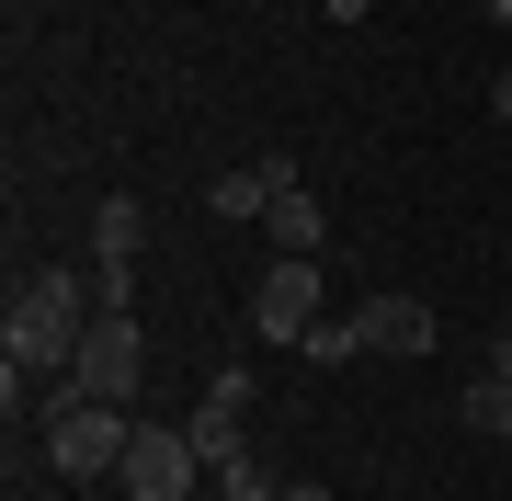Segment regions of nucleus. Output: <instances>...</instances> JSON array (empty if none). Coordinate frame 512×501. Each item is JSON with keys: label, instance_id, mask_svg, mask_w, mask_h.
Wrapping results in <instances>:
<instances>
[{"label": "nucleus", "instance_id": "obj_1", "mask_svg": "<svg viewBox=\"0 0 512 501\" xmlns=\"http://www.w3.org/2000/svg\"><path fill=\"white\" fill-rule=\"evenodd\" d=\"M92 319H103V285L92 274H69V262H35V274L12 285V319H0V353H12L23 376H69L80 365V342H92Z\"/></svg>", "mask_w": 512, "mask_h": 501}, {"label": "nucleus", "instance_id": "obj_2", "mask_svg": "<svg viewBox=\"0 0 512 501\" xmlns=\"http://www.w3.org/2000/svg\"><path fill=\"white\" fill-rule=\"evenodd\" d=\"M35 433H46V456H57V479H114L137 445V422L114 399H69V388H46L35 399Z\"/></svg>", "mask_w": 512, "mask_h": 501}, {"label": "nucleus", "instance_id": "obj_3", "mask_svg": "<svg viewBox=\"0 0 512 501\" xmlns=\"http://www.w3.org/2000/svg\"><path fill=\"white\" fill-rule=\"evenodd\" d=\"M46 388L137 410V388H148V342H137V319H92V342H80V365H69V376H46Z\"/></svg>", "mask_w": 512, "mask_h": 501}, {"label": "nucleus", "instance_id": "obj_4", "mask_svg": "<svg viewBox=\"0 0 512 501\" xmlns=\"http://www.w3.org/2000/svg\"><path fill=\"white\" fill-rule=\"evenodd\" d=\"M319 319H330V297H319V262L274 251V274L251 285V342H308Z\"/></svg>", "mask_w": 512, "mask_h": 501}, {"label": "nucleus", "instance_id": "obj_5", "mask_svg": "<svg viewBox=\"0 0 512 501\" xmlns=\"http://www.w3.org/2000/svg\"><path fill=\"white\" fill-rule=\"evenodd\" d=\"M194 467H205L194 433L137 422V445H126V467H114V490H126V501H183V490H194Z\"/></svg>", "mask_w": 512, "mask_h": 501}, {"label": "nucleus", "instance_id": "obj_6", "mask_svg": "<svg viewBox=\"0 0 512 501\" xmlns=\"http://www.w3.org/2000/svg\"><path fill=\"white\" fill-rule=\"evenodd\" d=\"M251 399H262V376H251V353H228V365L217 376H205V410H194V445H205V467H228L239 445H251V433H239V422H251Z\"/></svg>", "mask_w": 512, "mask_h": 501}, {"label": "nucleus", "instance_id": "obj_7", "mask_svg": "<svg viewBox=\"0 0 512 501\" xmlns=\"http://www.w3.org/2000/svg\"><path fill=\"white\" fill-rule=\"evenodd\" d=\"M353 331H365V353H433V297H410V285H376V297L353 308Z\"/></svg>", "mask_w": 512, "mask_h": 501}, {"label": "nucleus", "instance_id": "obj_8", "mask_svg": "<svg viewBox=\"0 0 512 501\" xmlns=\"http://www.w3.org/2000/svg\"><path fill=\"white\" fill-rule=\"evenodd\" d=\"M285 183H296V160H239V171H217V194H205V205H217L228 228H251V217H274Z\"/></svg>", "mask_w": 512, "mask_h": 501}, {"label": "nucleus", "instance_id": "obj_9", "mask_svg": "<svg viewBox=\"0 0 512 501\" xmlns=\"http://www.w3.org/2000/svg\"><path fill=\"white\" fill-rule=\"evenodd\" d=\"M262 228H274V251H296V262H319V240H330V217H319V194H308V183H285Z\"/></svg>", "mask_w": 512, "mask_h": 501}, {"label": "nucleus", "instance_id": "obj_10", "mask_svg": "<svg viewBox=\"0 0 512 501\" xmlns=\"http://www.w3.org/2000/svg\"><path fill=\"white\" fill-rule=\"evenodd\" d=\"M456 422H467V433H501V445H512V376H501V365H478V388L456 399Z\"/></svg>", "mask_w": 512, "mask_h": 501}, {"label": "nucleus", "instance_id": "obj_11", "mask_svg": "<svg viewBox=\"0 0 512 501\" xmlns=\"http://www.w3.org/2000/svg\"><path fill=\"white\" fill-rule=\"evenodd\" d=\"M137 228H148L137 194H103V205H92V262H137Z\"/></svg>", "mask_w": 512, "mask_h": 501}, {"label": "nucleus", "instance_id": "obj_12", "mask_svg": "<svg viewBox=\"0 0 512 501\" xmlns=\"http://www.w3.org/2000/svg\"><path fill=\"white\" fill-rule=\"evenodd\" d=\"M274 490H285V479H274V467H262L251 445H239V456L217 467V501H274Z\"/></svg>", "mask_w": 512, "mask_h": 501}, {"label": "nucleus", "instance_id": "obj_13", "mask_svg": "<svg viewBox=\"0 0 512 501\" xmlns=\"http://www.w3.org/2000/svg\"><path fill=\"white\" fill-rule=\"evenodd\" d=\"M353 353H365V331H353V319H319V331L296 342V365H353Z\"/></svg>", "mask_w": 512, "mask_h": 501}, {"label": "nucleus", "instance_id": "obj_14", "mask_svg": "<svg viewBox=\"0 0 512 501\" xmlns=\"http://www.w3.org/2000/svg\"><path fill=\"white\" fill-rule=\"evenodd\" d=\"M490 126H512V69H501V80H490Z\"/></svg>", "mask_w": 512, "mask_h": 501}, {"label": "nucleus", "instance_id": "obj_15", "mask_svg": "<svg viewBox=\"0 0 512 501\" xmlns=\"http://www.w3.org/2000/svg\"><path fill=\"white\" fill-rule=\"evenodd\" d=\"M274 501H342V490H319V479H285V490H274Z\"/></svg>", "mask_w": 512, "mask_h": 501}, {"label": "nucleus", "instance_id": "obj_16", "mask_svg": "<svg viewBox=\"0 0 512 501\" xmlns=\"http://www.w3.org/2000/svg\"><path fill=\"white\" fill-rule=\"evenodd\" d=\"M319 12H330V23H365V12H376V0H319Z\"/></svg>", "mask_w": 512, "mask_h": 501}, {"label": "nucleus", "instance_id": "obj_17", "mask_svg": "<svg viewBox=\"0 0 512 501\" xmlns=\"http://www.w3.org/2000/svg\"><path fill=\"white\" fill-rule=\"evenodd\" d=\"M490 23H512V0H490Z\"/></svg>", "mask_w": 512, "mask_h": 501}]
</instances>
